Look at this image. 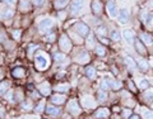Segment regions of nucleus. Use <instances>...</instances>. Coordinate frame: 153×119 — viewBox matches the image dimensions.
Segmentation results:
<instances>
[{"instance_id": "obj_1", "label": "nucleus", "mask_w": 153, "mask_h": 119, "mask_svg": "<svg viewBox=\"0 0 153 119\" xmlns=\"http://www.w3.org/2000/svg\"><path fill=\"white\" fill-rule=\"evenodd\" d=\"M36 66L38 70H45L47 66H49V60H47V56H45L42 52H40L36 56Z\"/></svg>"}, {"instance_id": "obj_2", "label": "nucleus", "mask_w": 153, "mask_h": 119, "mask_svg": "<svg viewBox=\"0 0 153 119\" xmlns=\"http://www.w3.org/2000/svg\"><path fill=\"white\" fill-rule=\"evenodd\" d=\"M60 48L63 50L64 52H69L71 50V42H70V38L66 36V34H63L60 37Z\"/></svg>"}, {"instance_id": "obj_3", "label": "nucleus", "mask_w": 153, "mask_h": 119, "mask_svg": "<svg viewBox=\"0 0 153 119\" xmlns=\"http://www.w3.org/2000/svg\"><path fill=\"white\" fill-rule=\"evenodd\" d=\"M74 28H75V31L78 32L79 34H82L83 37H85V36H88V34H89V28H88V26H87V24H84V23H82V22L76 23Z\"/></svg>"}, {"instance_id": "obj_4", "label": "nucleus", "mask_w": 153, "mask_h": 119, "mask_svg": "<svg viewBox=\"0 0 153 119\" xmlns=\"http://www.w3.org/2000/svg\"><path fill=\"white\" fill-rule=\"evenodd\" d=\"M106 7H107V12H108L110 15H111L112 18H116L117 17V8H116V3H115V0H108Z\"/></svg>"}, {"instance_id": "obj_5", "label": "nucleus", "mask_w": 153, "mask_h": 119, "mask_svg": "<svg viewBox=\"0 0 153 119\" xmlns=\"http://www.w3.org/2000/svg\"><path fill=\"white\" fill-rule=\"evenodd\" d=\"M68 110L71 114H74V115H76V114L80 113V107H79V104L76 103V100H70L68 103Z\"/></svg>"}, {"instance_id": "obj_6", "label": "nucleus", "mask_w": 153, "mask_h": 119, "mask_svg": "<svg viewBox=\"0 0 153 119\" xmlns=\"http://www.w3.org/2000/svg\"><path fill=\"white\" fill-rule=\"evenodd\" d=\"M108 115H110V110L107 108H100V109H97V112L94 113V117L97 119H106V118H108Z\"/></svg>"}, {"instance_id": "obj_7", "label": "nucleus", "mask_w": 153, "mask_h": 119, "mask_svg": "<svg viewBox=\"0 0 153 119\" xmlns=\"http://www.w3.org/2000/svg\"><path fill=\"white\" fill-rule=\"evenodd\" d=\"M83 4H84V0H73L71 1V13L75 14V13H78L80 9L83 8Z\"/></svg>"}, {"instance_id": "obj_8", "label": "nucleus", "mask_w": 153, "mask_h": 119, "mask_svg": "<svg viewBox=\"0 0 153 119\" xmlns=\"http://www.w3.org/2000/svg\"><path fill=\"white\" fill-rule=\"evenodd\" d=\"M92 12L94 15H100L102 13V4L100 0H93L92 1Z\"/></svg>"}, {"instance_id": "obj_9", "label": "nucleus", "mask_w": 153, "mask_h": 119, "mask_svg": "<svg viewBox=\"0 0 153 119\" xmlns=\"http://www.w3.org/2000/svg\"><path fill=\"white\" fill-rule=\"evenodd\" d=\"M119 22L121 23V24H125V23H128L129 20V12L126 10V9H121L120 12H119Z\"/></svg>"}, {"instance_id": "obj_10", "label": "nucleus", "mask_w": 153, "mask_h": 119, "mask_svg": "<svg viewBox=\"0 0 153 119\" xmlns=\"http://www.w3.org/2000/svg\"><path fill=\"white\" fill-rule=\"evenodd\" d=\"M140 41H142L146 46L153 45V37H152L151 34H148V33H146V32L140 33Z\"/></svg>"}, {"instance_id": "obj_11", "label": "nucleus", "mask_w": 153, "mask_h": 119, "mask_svg": "<svg viewBox=\"0 0 153 119\" xmlns=\"http://www.w3.org/2000/svg\"><path fill=\"white\" fill-rule=\"evenodd\" d=\"M82 105L84 108H93L96 105V101H94V99L93 98H91V96H84L82 99Z\"/></svg>"}, {"instance_id": "obj_12", "label": "nucleus", "mask_w": 153, "mask_h": 119, "mask_svg": "<svg viewBox=\"0 0 153 119\" xmlns=\"http://www.w3.org/2000/svg\"><path fill=\"white\" fill-rule=\"evenodd\" d=\"M135 48H137V52L140 55H147V50H146V45L143 43V42L140 39H137L135 41Z\"/></svg>"}, {"instance_id": "obj_13", "label": "nucleus", "mask_w": 153, "mask_h": 119, "mask_svg": "<svg viewBox=\"0 0 153 119\" xmlns=\"http://www.w3.org/2000/svg\"><path fill=\"white\" fill-rule=\"evenodd\" d=\"M51 27H52V20L51 19H44V20H41V23H40V29L42 32L50 31Z\"/></svg>"}, {"instance_id": "obj_14", "label": "nucleus", "mask_w": 153, "mask_h": 119, "mask_svg": "<svg viewBox=\"0 0 153 119\" xmlns=\"http://www.w3.org/2000/svg\"><path fill=\"white\" fill-rule=\"evenodd\" d=\"M124 38L126 39L128 43H133L134 38H135V33L131 29H126V31H124Z\"/></svg>"}, {"instance_id": "obj_15", "label": "nucleus", "mask_w": 153, "mask_h": 119, "mask_svg": "<svg viewBox=\"0 0 153 119\" xmlns=\"http://www.w3.org/2000/svg\"><path fill=\"white\" fill-rule=\"evenodd\" d=\"M76 61H78L79 64H87L91 61V57L87 52H82V53H79L78 57H76Z\"/></svg>"}, {"instance_id": "obj_16", "label": "nucleus", "mask_w": 153, "mask_h": 119, "mask_svg": "<svg viewBox=\"0 0 153 119\" xmlns=\"http://www.w3.org/2000/svg\"><path fill=\"white\" fill-rule=\"evenodd\" d=\"M38 89H40V93L42 95H49L50 94V85H49V82H42L40 86H38Z\"/></svg>"}, {"instance_id": "obj_17", "label": "nucleus", "mask_w": 153, "mask_h": 119, "mask_svg": "<svg viewBox=\"0 0 153 119\" xmlns=\"http://www.w3.org/2000/svg\"><path fill=\"white\" fill-rule=\"evenodd\" d=\"M125 64H126V66H128V67L130 69V70H135V69L138 67L137 62L131 58V57H129V56H126V57H125Z\"/></svg>"}, {"instance_id": "obj_18", "label": "nucleus", "mask_w": 153, "mask_h": 119, "mask_svg": "<svg viewBox=\"0 0 153 119\" xmlns=\"http://www.w3.org/2000/svg\"><path fill=\"white\" fill-rule=\"evenodd\" d=\"M143 98H144V100L147 103H152L153 101V90H146L144 94H143Z\"/></svg>"}, {"instance_id": "obj_19", "label": "nucleus", "mask_w": 153, "mask_h": 119, "mask_svg": "<svg viewBox=\"0 0 153 119\" xmlns=\"http://www.w3.org/2000/svg\"><path fill=\"white\" fill-rule=\"evenodd\" d=\"M25 75H26V71L23 70L22 67H17V69H14V70H13V76H16V77L22 79Z\"/></svg>"}, {"instance_id": "obj_20", "label": "nucleus", "mask_w": 153, "mask_h": 119, "mask_svg": "<svg viewBox=\"0 0 153 119\" xmlns=\"http://www.w3.org/2000/svg\"><path fill=\"white\" fill-rule=\"evenodd\" d=\"M19 8H21L22 12H27V10H30L31 4H30V1H28V0H22L21 4H19Z\"/></svg>"}, {"instance_id": "obj_21", "label": "nucleus", "mask_w": 153, "mask_h": 119, "mask_svg": "<svg viewBox=\"0 0 153 119\" xmlns=\"http://www.w3.org/2000/svg\"><path fill=\"white\" fill-rule=\"evenodd\" d=\"M46 113L50 115H59L60 114V109H57L55 107H47L46 108Z\"/></svg>"}, {"instance_id": "obj_22", "label": "nucleus", "mask_w": 153, "mask_h": 119, "mask_svg": "<svg viewBox=\"0 0 153 119\" xmlns=\"http://www.w3.org/2000/svg\"><path fill=\"white\" fill-rule=\"evenodd\" d=\"M51 100H52V103H55V104H63L65 101V96L64 95H54Z\"/></svg>"}, {"instance_id": "obj_23", "label": "nucleus", "mask_w": 153, "mask_h": 119, "mask_svg": "<svg viewBox=\"0 0 153 119\" xmlns=\"http://www.w3.org/2000/svg\"><path fill=\"white\" fill-rule=\"evenodd\" d=\"M97 99L100 101H105L107 99V91H105V90H98V93H97Z\"/></svg>"}, {"instance_id": "obj_24", "label": "nucleus", "mask_w": 153, "mask_h": 119, "mask_svg": "<svg viewBox=\"0 0 153 119\" xmlns=\"http://www.w3.org/2000/svg\"><path fill=\"white\" fill-rule=\"evenodd\" d=\"M56 91H59V93H68V90H69V85L68 84H61V85H57V86L55 88Z\"/></svg>"}, {"instance_id": "obj_25", "label": "nucleus", "mask_w": 153, "mask_h": 119, "mask_svg": "<svg viewBox=\"0 0 153 119\" xmlns=\"http://www.w3.org/2000/svg\"><path fill=\"white\" fill-rule=\"evenodd\" d=\"M85 74H87V76H88L91 80H93L94 76H96V70H94V67H87V69H85Z\"/></svg>"}, {"instance_id": "obj_26", "label": "nucleus", "mask_w": 153, "mask_h": 119, "mask_svg": "<svg viewBox=\"0 0 153 119\" xmlns=\"http://www.w3.org/2000/svg\"><path fill=\"white\" fill-rule=\"evenodd\" d=\"M146 24L153 29V12L152 13H148L147 19H146Z\"/></svg>"}, {"instance_id": "obj_27", "label": "nucleus", "mask_w": 153, "mask_h": 119, "mask_svg": "<svg viewBox=\"0 0 153 119\" xmlns=\"http://www.w3.org/2000/svg\"><path fill=\"white\" fill-rule=\"evenodd\" d=\"M68 4V0H55V8L61 9Z\"/></svg>"}, {"instance_id": "obj_28", "label": "nucleus", "mask_w": 153, "mask_h": 119, "mask_svg": "<svg viewBox=\"0 0 153 119\" xmlns=\"http://www.w3.org/2000/svg\"><path fill=\"white\" fill-rule=\"evenodd\" d=\"M96 53H97L98 56H103L105 53H106V48H105L103 46H101V45L96 46Z\"/></svg>"}, {"instance_id": "obj_29", "label": "nucleus", "mask_w": 153, "mask_h": 119, "mask_svg": "<svg viewBox=\"0 0 153 119\" xmlns=\"http://www.w3.org/2000/svg\"><path fill=\"white\" fill-rule=\"evenodd\" d=\"M110 86H111L112 89H115V90H117V89H121L123 84H121V81H111L110 82Z\"/></svg>"}, {"instance_id": "obj_30", "label": "nucleus", "mask_w": 153, "mask_h": 119, "mask_svg": "<svg viewBox=\"0 0 153 119\" xmlns=\"http://www.w3.org/2000/svg\"><path fill=\"white\" fill-rule=\"evenodd\" d=\"M138 65L140 66V69H142L143 71H147V70H148V66H149V65H148V62H147L146 60H140L139 62H138Z\"/></svg>"}, {"instance_id": "obj_31", "label": "nucleus", "mask_w": 153, "mask_h": 119, "mask_svg": "<svg viewBox=\"0 0 153 119\" xmlns=\"http://www.w3.org/2000/svg\"><path fill=\"white\" fill-rule=\"evenodd\" d=\"M148 86H149V82H148V80H142L140 84H139V88L142 90H148Z\"/></svg>"}, {"instance_id": "obj_32", "label": "nucleus", "mask_w": 153, "mask_h": 119, "mask_svg": "<svg viewBox=\"0 0 153 119\" xmlns=\"http://www.w3.org/2000/svg\"><path fill=\"white\" fill-rule=\"evenodd\" d=\"M8 86H9V84H8V82L0 84V94H5V91L8 90Z\"/></svg>"}, {"instance_id": "obj_33", "label": "nucleus", "mask_w": 153, "mask_h": 119, "mask_svg": "<svg viewBox=\"0 0 153 119\" xmlns=\"http://www.w3.org/2000/svg\"><path fill=\"white\" fill-rule=\"evenodd\" d=\"M97 34L101 36V38H103L105 36H106V29H105V27H100L97 28Z\"/></svg>"}, {"instance_id": "obj_34", "label": "nucleus", "mask_w": 153, "mask_h": 119, "mask_svg": "<svg viewBox=\"0 0 153 119\" xmlns=\"http://www.w3.org/2000/svg\"><path fill=\"white\" fill-rule=\"evenodd\" d=\"M13 17V12L12 10H7V12H4L1 14V18L3 19H9V18H12Z\"/></svg>"}, {"instance_id": "obj_35", "label": "nucleus", "mask_w": 153, "mask_h": 119, "mask_svg": "<svg viewBox=\"0 0 153 119\" xmlns=\"http://www.w3.org/2000/svg\"><path fill=\"white\" fill-rule=\"evenodd\" d=\"M111 38L114 41H120V33H119L117 31H112L111 33Z\"/></svg>"}, {"instance_id": "obj_36", "label": "nucleus", "mask_w": 153, "mask_h": 119, "mask_svg": "<svg viewBox=\"0 0 153 119\" xmlns=\"http://www.w3.org/2000/svg\"><path fill=\"white\" fill-rule=\"evenodd\" d=\"M143 117H144L146 119H153V113L151 110H146L144 113H143Z\"/></svg>"}, {"instance_id": "obj_37", "label": "nucleus", "mask_w": 153, "mask_h": 119, "mask_svg": "<svg viewBox=\"0 0 153 119\" xmlns=\"http://www.w3.org/2000/svg\"><path fill=\"white\" fill-rule=\"evenodd\" d=\"M110 88V82H107L106 80H103V81L101 82V89L105 90V91H107V89Z\"/></svg>"}, {"instance_id": "obj_38", "label": "nucleus", "mask_w": 153, "mask_h": 119, "mask_svg": "<svg viewBox=\"0 0 153 119\" xmlns=\"http://www.w3.org/2000/svg\"><path fill=\"white\" fill-rule=\"evenodd\" d=\"M54 58H55V61H57V62H60V61L64 60V55L63 53H55Z\"/></svg>"}, {"instance_id": "obj_39", "label": "nucleus", "mask_w": 153, "mask_h": 119, "mask_svg": "<svg viewBox=\"0 0 153 119\" xmlns=\"http://www.w3.org/2000/svg\"><path fill=\"white\" fill-rule=\"evenodd\" d=\"M123 115L125 117V118H130V117L133 115V114H131V110H130V109H124Z\"/></svg>"}, {"instance_id": "obj_40", "label": "nucleus", "mask_w": 153, "mask_h": 119, "mask_svg": "<svg viewBox=\"0 0 153 119\" xmlns=\"http://www.w3.org/2000/svg\"><path fill=\"white\" fill-rule=\"evenodd\" d=\"M54 39H55V34L54 33H51V34H49L46 37V41L47 42H54Z\"/></svg>"}, {"instance_id": "obj_41", "label": "nucleus", "mask_w": 153, "mask_h": 119, "mask_svg": "<svg viewBox=\"0 0 153 119\" xmlns=\"http://www.w3.org/2000/svg\"><path fill=\"white\" fill-rule=\"evenodd\" d=\"M42 108H44V101H41V103L36 107V110H37V112H42Z\"/></svg>"}, {"instance_id": "obj_42", "label": "nucleus", "mask_w": 153, "mask_h": 119, "mask_svg": "<svg viewBox=\"0 0 153 119\" xmlns=\"http://www.w3.org/2000/svg\"><path fill=\"white\" fill-rule=\"evenodd\" d=\"M44 1H45V0H35V4H36V5H42Z\"/></svg>"}, {"instance_id": "obj_43", "label": "nucleus", "mask_w": 153, "mask_h": 119, "mask_svg": "<svg viewBox=\"0 0 153 119\" xmlns=\"http://www.w3.org/2000/svg\"><path fill=\"white\" fill-rule=\"evenodd\" d=\"M37 48V47H35V46H30V50H28V55H31L32 53V51L33 50H36Z\"/></svg>"}, {"instance_id": "obj_44", "label": "nucleus", "mask_w": 153, "mask_h": 119, "mask_svg": "<svg viewBox=\"0 0 153 119\" xmlns=\"http://www.w3.org/2000/svg\"><path fill=\"white\" fill-rule=\"evenodd\" d=\"M3 3H5V4H13L14 1H16V0H1Z\"/></svg>"}, {"instance_id": "obj_45", "label": "nucleus", "mask_w": 153, "mask_h": 119, "mask_svg": "<svg viewBox=\"0 0 153 119\" xmlns=\"http://www.w3.org/2000/svg\"><path fill=\"white\" fill-rule=\"evenodd\" d=\"M130 119H140V117L138 115V114H133V115L130 117Z\"/></svg>"}, {"instance_id": "obj_46", "label": "nucleus", "mask_w": 153, "mask_h": 119, "mask_svg": "<svg viewBox=\"0 0 153 119\" xmlns=\"http://www.w3.org/2000/svg\"><path fill=\"white\" fill-rule=\"evenodd\" d=\"M19 34H21V32H19V31H17V32L14 31V32H13V36H14V37H17V38L19 37Z\"/></svg>"}, {"instance_id": "obj_47", "label": "nucleus", "mask_w": 153, "mask_h": 119, "mask_svg": "<svg viewBox=\"0 0 153 119\" xmlns=\"http://www.w3.org/2000/svg\"><path fill=\"white\" fill-rule=\"evenodd\" d=\"M93 41H94V39H93V36H91V37H89V39H88V43H89V45H92V43H93Z\"/></svg>"}, {"instance_id": "obj_48", "label": "nucleus", "mask_w": 153, "mask_h": 119, "mask_svg": "<svg viewBox=\"0 0 153 119\" xmlns=\"http://www.w3.org/2000/svg\"><path fill=\"white\" fill-rule=\"evenodd\" d=\"M1 79H3V71L0 70V80H1Z\"/></svg>"}]
</instances>
